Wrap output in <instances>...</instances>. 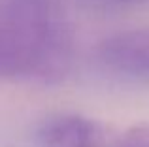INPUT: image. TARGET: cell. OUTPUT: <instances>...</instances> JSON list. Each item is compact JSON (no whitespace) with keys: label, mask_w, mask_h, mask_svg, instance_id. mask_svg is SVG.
Listing matches in <instances>:
<instances>
[{"label":"cell","mask_w":149,"mask_h":147,"mask_svg":"<svg viewBox=\"0 0 149 147\" xmlns=\"http://www.w3.org/2000/svg\"><path fill=\"white\" fill-rule=\"evenodd\" d=\"M74 60V32L61 0H0V79L55 85Z\"/></svg>","instance_id":"6da1fadb"},{"label":"cell","mask_w":149,"mask_h":147,"mask_svg":"<svg viewBox=\"0 0 149 147\" xmlns=\"http://www.w3.org/2000/svg\"><path fill=\"white\" fill-rule=\"evenodd\" d=\"M96 57L117 76L149 81V28L123 30L104 38L96 47Z\"/></svg>","instance_id":"7a4b0ae2"},{"label":"cell","mask_w":149,"mask_h":147,"mask_svg":"<svg viewBox=\"0 0 149 147\" xmlns=\"http://www.w3.org/2000/svg\"><path fill=\"white\" fill-rule=\"evenodd\" d=\"M106 128L81 113H55L36 128L38 147H104Z\"/></svg>","instance_id":"3957f363"},{"label":"cell","mask_w":149,"mask_h":147,"mask_svg":"<svg viewBox=\"0 0 149 147\" xmlns=\"http://www.w3.org/2000/svg\"><path fill=\"white\" fill-rule=\"evenodd\" d=\"M111 147H149V123H140L127 128Z\"/></svg>","instance_id":"277c9868"},{"label":"cell","mask_w":149,"mask_h":147,"mask_svg":"<svg viewBox=\"0 0 149 147\" xmlns=\"http://www.w3.org/2000/svg\"><path fill=\"white\" fill-rule=\"evenodd\" d=\"M83 8L95 11H113V10H125V8L140 6L149 0H77Z\"/></svg>","instance_id":"5b68a950"}]
</instances>
